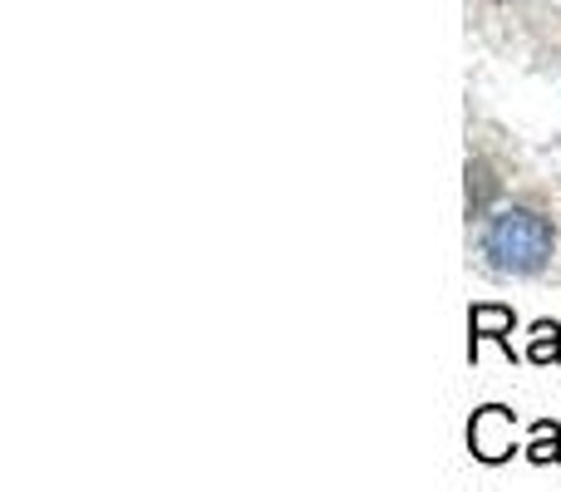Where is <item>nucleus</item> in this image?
Returning a JSON list of instances; mask_svg holds the SVG:
<instances>
[{"mask_svg":"<svg viewBox=\"0 0 561 492\" xmlns=\"http://www.w3.org/2000/svg\"><path fill=\"white\" fill-rule=\"evenodd\" d=\"M478 247H483L488 266L503 271V276H537V271H547V261H552L557 232L533 207H503V213H493L483 222Z\"/></svg>","mask_w":561,"mask_h":492,"instance_id":"obj_1","label":"nucleus"},{"mask_svg":"<svg viewBox=\"0 0 561 492\" xmlns=\"http://www.w3.org/2000/svg\"><path fill=\"white\" fill-rule=\"evenodd\" d=\"M527 444H517V414L507 404H483L468 419V454L483 468H497L507 458H517Z\"/></svg>","mask_w":561,"mask_h":492,"instance_id":"obj_2","label":"nucleus"},{"mask_svg":"<svg viewBox=\"0 0 561 492\" xmlns=\"http://www.w3.org/2000/svg\"><path fill=\"white\" fill-rule=\"evenodd\" d=\"M513 330H517V310L513 306H497V300H483V306H473V310H468V365H478V350H483V340L503 345V355L517 359Z\"/></svg>","mask_w":561,"mask_h":492,"instance_id":"obj_3","label":"nucleus"},{"mask_svg":"<svg viewBox=\"0 0 561 492\" xmlns=\"http://www.w3.org/2000/svg\"><path fill=\"white\" fill-rule=\"evenodd\" d=\"M523 458L527 464H537V468L561 464V424L557 419H533V434H527Z\"/></svg>","mask_w":561,"mask_h":492,"instance_id":"obj_4","label":"nucleus"},{"mask_svg":"<svg viewBox=\"0 0 561 492\" xmlns=\"http://www.w3.org/2000/svg\"><path fill=\"white\" fill-rule=\"evenodd\" d=\"M527 359H533V365H561V325L557 320H533V325H527Z\"/></svg>","mask_w":561,"mask_h":492,"instance_id":"obj_5","label":"nucleus"},{"mask_svg":"<svg viewBox=\"0 0 561 492\" xmlns=\"http://www.w3.org/2000/svg\"><path fill=\"white\" fill-rule=\"evenodd\" d=\"M497 197V178L483 158H468V217H483L488 203Z\"/></svg>","mask_w":561,"mask_h":492,"instance_id":"obj_6","label":"nucleus"}]
</instances>
